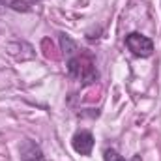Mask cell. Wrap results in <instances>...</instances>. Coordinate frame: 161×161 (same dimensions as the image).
Instances as JSON below:
<instances>
[{"label": "cell", "mask_w": 161, "mask_h": 161, "mask_svg": "<svg viewBox=\"0 0 161 161\" xmlns=\"http://www.w3.org/2000/svg\"><path fill=\"white\" fill-rule=\"evenodd\" d=\"M68 73L73 79L80 80L84 84H90V82H94L97 79L96 64H94L92 56L86 54V53H79V54H75L68 60Z\"/></svg>", "instance_id": "cell-1"}, {"label": "cell", "mask_w": 161, "mask_h": 161, "mask_svg": "<svg viewBox=\"0 0 161 161\" xmlns=\"http://www.w3.org/2000/svg\"><path fill=\"white\" fill-rule=\"evenodd\" d=\"M125 47L139 58H148L154 54V41L141 32H129L125 36Z\"/></svg>", "instance_id": "cell-2"}, {"label": "cell", "mask_w": 161, "mask_h": 161, "mask_svg": "<svg viewBox=\"0 0 161 161\" xmlns=\"http://www.w3.org/2000/svg\"><path fill=\"white\" fill-rule=\"evenodd\" d=\"M71 146L80 156H90L92 148H94V135L86 129H80L71 137Z\"/></svg>", "instance_id": "cell-3"}, {"label": "cell", "mask_w": 161, "mask_h": 161, "mask_svg": "<svg viewBox=\"0 0 161 161\" xmlns=\"http://www.w3.org/2000/svg\"><path fill=\"white\" fill-rule=\"evenodd\" d=\"M19 154H21V159L23 161H49L45 158L43 150L40 148V144L30 141V139L23 141V144L19 148Z\"/></svg>", "instance_id": "cell-4"}, {"label": "cell", "mask_w": 161, "mask_h": 161, "mask_svg": "<svg viewBox=\"0 0 161 161\" xmlns=\"http://www.w3.org/2000/svg\"><path fill=\"white\" fill-rule=\"evenodd\" d=\"M30 6L32 4L28 0H0V8H9L15 11H28Z\"/></svg>", "instance_id": "cell-5"}, {"label": "cell", "mask_w": 161, "mask_h": 161, "mask_svg": "<svg viewBox=\"0 0 161 161\" xmlns=\"http://www.w3.org/2000/svg\"><path fill=\"white\" fill-rule=\"evenodd\" d=\"M103 161H127V159H124V158H122L116 150L107 148V150H103ZM133 161H139V156H135V158H133Z\"/></svg>", "instance_id": "cell-6"}]
</instances>
